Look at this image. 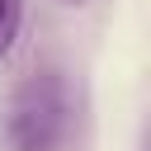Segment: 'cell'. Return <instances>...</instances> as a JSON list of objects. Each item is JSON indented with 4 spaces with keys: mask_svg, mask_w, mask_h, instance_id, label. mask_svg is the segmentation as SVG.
I'll return each mask as SVG.
<instances>
[{
    "mask_svg": "<svg viewBox=\"0 0 151 151\" xmlns=\"http://www.w3.org/2000/svg\"><path fill=\"white\" fill-rule=\"evenodd\" d=\"M76 137V94L61 71L28 76L5 113L9 151H66Z\"/></svg>",
    "mask_w": 151,
    "mask_h": 151,
    "instance_id": "cell-1",
    "label": "cell"
},
{
    "mask_svg": "<svg viewBox=\"0 0 151 151\" xmlns=\"http://www.w3.org/2000/svg\"><path fill=\"white\" fill-rule=\"evenodd\" d=\"M66 5H85V0H66Z\"/></svg>",
    "mask_w": 151,
    "mask_h": 151,
    "instance_id": "cell-3",
    "label": "cell"
},
{
    "mask_svg": "<svg viewBox=\"0 0 151 151\" xmlns=\"http://www.w3.org/2000/svg\"><path fill=\"white\" fill-rule=\"evenodd\" d=\"M19 24H24V0H0V57L14 47Z\"/></svg>",
    "mask_w": 151,
    "mask_h": 151,
    "instance_id": "cell-2",
    "label": "cell"
}]
</instances>
